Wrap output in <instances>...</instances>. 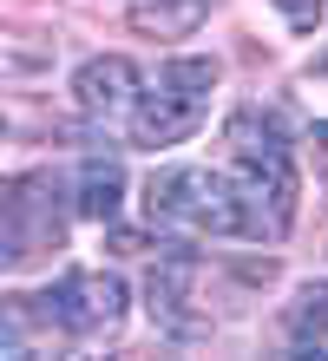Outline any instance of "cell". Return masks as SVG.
I'll list each match as a JSON object with an SVG mask.
<instances>
[{
	"instance_id": "1",
	"label": "cell",
	"mask_w": 328,
	"mask_h": 361,
	"mask_svg": "<svg viewBox=\"0 0 328 361\" xmlns=\"http://www.w3.org/2000/svg\"><path fill=\"white\" fill-rule=\"evenodd\" d=\"M145 210L164 230H190V237H262L256 210L243 197V184L230 171H204V164H171L151 171Z\"/></svg>"
},
{
	"instance_id": "2",
	"label": "cell",
	"mask_w": 328,
	"mask_h": 361,
	"mask_svg": "<svg viewBox=\"0 0 328 361\" xmlns=\"http://www.w3.org/2000/svg\"><path fill=\"white\" fill-rule=\"evenodd\" d=\"M224 145H230V178L243 184L262 237H282L289 217H296V158H289L282 125L262 118V112H236L230 132H224Z\"/></svg>"
},
{
	"instance_id": "3",
	"label": "cell",
	"mask_w": 328,
	"mask_h": 361,
	"mask_svg": "<svg viewBox=\"0 0 328 361\" xmlns=\"http://www.w3.org/2000/svg\"><path fill=\"white\" fill-rule=\"evenodd\" d=\"M210 92H217V59H164L158 79L138 92L131 105V138L145 152L158 145H184L210 112Z\"/></svg>"
},
{
	"instance_id": "4",
	"label": "cell",
	"mask_w": 328,
	"mask_h": 361,
	"mask_svg": "<svg viewBox=\"0 0 328 361\" xmlns=\"http://www.w3.org/2000/svg\"><path fill=\"white\" fill-rule=\"evenodd\" d=\"M66 243V217H59V184L53 171H27L7 184V210H0V263L27 269L33 257Z\"/></svg>"
},
{
	"instance_id": "5",
	"label": "cell",
	"mask_w": 328,
	"mask_h": 361,
	"mask_svg": "<svg viewBox=\"0 0 328 361\" xmlns=\"http://www.w3.org/2000/svg\"><path fill=\"white\" fill-rule=\"evenodd\" d=\"M47 302V322H59L66 335H112L125 322V283L119 276H105V269H73V276H59V283L40 295Z\"/></svg>"
},
{
	"instance_id": "6",
	"label": "cell",
	"mask_w": 328,
	"mask_h": 361,
	"mask_svg": "<svg viewBox=\"0 0 328 361\" xmlns=\"http://www.w3.org/2000/svg\"><path fill=\"white\" fill-rule=\"evenodd\" d=\"M197 289H204V263L197 257H171V263H158L151 269V283H145V295H151V322H158L164 335H210V302H197Z\"/></svg>"
},
{
	"instance_id": "7",
	"label": "cell",
	"mask_w": 328,
	"mask_h": 361,
	"mask_svg": "<svg viewBox=\"0 0 328 361\" xmlns=\"http://www.w3.org/2000/svg\"><path fill=\"white\" fill-rule=\"evenodd\" d=\"M73 99L85 118H125L131 105H138V66H131L125 53H105V59H85L73 73Z\"/></svg>"
},
{
	"instance_id": "8",
	"label": "cell",
	"mask_w": 328,
	"mask_h": 361,
	"mask_svg": "<svg viewBox=\"0 0 328 361\" xmlns=\"http://www.w3.org/2000/svg\"><path fill=\"white\" fill-rule=\"evenodd\" d=\"M119 204H125V171H119V158H85V164H79V210H85L92 224H112Z\"/></svg>"
},
{
	"instance_id": "9",
	"label": "cell",
	"mask_w": 328,
	"mask_h": 361,
	"mask_svg": "<svg viewBox=\"0 0 328 361\" xmlns=\"http://www.w3.org/2000/svg\"><path fill=\"white\" fill-rule=\"evenodd\" d=\"M204 13H210V0H131V27H138V33H158V39L190 33Z\"/></svg>"
},
{
	"instance_id": "10",
	"label": "cell",
	"mask_w": 328,
	"mask_h": 361,
	"mask_svg": "<svg viewBox=\"0 0 328 361\" xmlns=\"http://www.w3.org/2000/svg\"><path fill=\"white\" fill-rule=\"evenodd\" d=\"M289 335H296V342H322V335H328V289H302L296 295Z\"/></svg>"
},
{
	"instance_id": "11",
	"label": "cell",
	"mask_w": 328,
	"mask_h": 361,
	"mask_svg": "<svg viewBox=\"0 0 328 361\" xmlns=\"http://www.w3.org/2000/svg\"><path fill=\"white\" fill-rule=\"evenodd\" d=\"M276 7L289 13L296 27H315V20H322V0H276Z\"/></svg>"
},
{
	"instance_id": "12",
	"label": "cell",
	"mask_w": 328,
	"mask_h": 361,
	"mask_svg": "<svg viewBox=\"0 0 328 361\" xmlns=\"http://www.w3.org/2000/svg\"><path fill=\"white\" fill-rule=\"evenodd\" d=\"M322 138H328V125H322Z\"/></svg>"
},
{
	"instance_id": "13",
	"label": "cell",
	"mask_w": 328,
	"mask_h": 361,
	"mask_svg": "<svg viewBox=\"0 0 328 361\" xmlns=\"http://www.w3.org/2000/svg\"><path fill=\"white\" fill-rule=\"evenodd\" d=\"M322 73H328V59H322Z\"/></svg>"
}]
</instances>
